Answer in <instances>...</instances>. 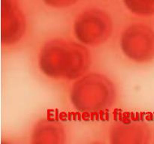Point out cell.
Segmentation results:
<instances>
[{"label":"cell","mask_w":154,"mask_h":144,"mask_svg":"<svg viewBox=\"0 0 154 144\" xmlns=\"http://www.w3.org/2000/svg\"><path fill=\"white\" fill-rule=\"evenodd\" d=\"M91 53L78 40L56 38L44 44L38 56L43 75L54 80H76L85 74L91 64Z\"/></svg>","instance_id":"cell-1"},{"label":"cell","mask_w":154,"mask_h":144,"mask_svg":"<svg viewBox=\"0 0 154 144\" xmlns=\"http://www.w3.org/2000/svg\"><path fill=\"white\" fill-rule=\"evenodd\" d=\"M114 82L99 72L86 73L75 80L69 99L74 109L86 116H96L111 109L117 100Z\"/></svg>","instance_id":"cell-2"},{"label":"cell","mask_w":154,"mask_h":144,"mask_svg":"<svg viewBox=\"0 0 154 144\" xmlns=\"http://www.w3.org/2000/svg\"><path fill=\"white\" fill-rule=\"evenodd\" d=\"M114 22L108 11L99 8H90L81 11L73 22L75 38L82 44L98 46L111 38Z\"/></svg>","instance_id":"cell-3"},{"label":"cell","mask_w":154,"mask_h":144,"mask_svg":"<svg viewBox=\"0 0 154 144\" xmlns=\"http://www.w3.org/2000/svg\"><path fill=\"white\" fill-rule=\"evenodd\" d=\"M120 50L133 62H150L154 59V29L143 22H133L123 29L120 38Z\"/></svg>","instance_id":"cell-4"},{"label":"cell","mask_w":154,"mask_h":144,"mask_svg":"<svg viewBox=\"0 0 154 144\" xmlns=\"http://www.w3.org/2000/svg\"><path fill=\"white\" fill-rule=\"evenodd\" d=\"M25 14L19 0H2L1 40L5 46L19 43L26 32Z\"/></svg>","instance_id":"cell-5"},{"label":"cell","mask_w":154,"mask_h":144,"mask_svg":"<svg viewBox=\"0 0 154 144\" xmlns=\"http://www.w3.org/2000/svg\"><path fill=\"white\" fill-rule=\"evenodd\" d=\"M151 138L150 125L139 118L120 119L113 123L109 130V139L111 143H148Z\"/></svg>","instance_id":"cell-6"},{"label":"cell","mask_w":154,"mask_h":144,"mask_svg":"<svg viewBox=\"0 0 154 144\" xmlns=\"http://www.w3.org/2000/svg\"><path fill=\"white\" fill-rule=\"evenodd\" d=\"M30 138L32 143H65L66 129L59 120L54 118H42L34 125Z\"/></svg>","instance_id":"cell-7"},{"label":"cell","mask_w":154,"mask_h":144,"mask_svg":"<svg viewBox=\"0 0 154 144\" xmlns=\"http://www.w3.org/2000/svg\"><path fill=\"white\" fill-rule=\"evenodd\" d=\"M122 2L132 14L140 16L154 15V0H122Z\"/></svg>","instance_id":"cell-8"},{"label":"cell","mask_w":154,"mask_h":144,"mask_svg":"<svg viewBox=\"0 0 154 144\" xmlns=\"http://www.w3.org/2000/svg\"><path fill=\"white\" fill-rule=\"evenodd\" d=\"M49 8L54 9H64L74 6L81 0H42Z\"/></svg>","instance_id":"cell-9"}]
</instances>
